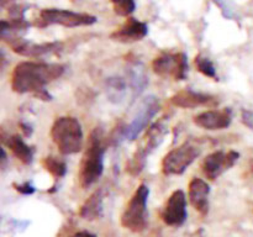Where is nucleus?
Wrapping results in <instances>:
<instances>
[{
    "label": "nucleus",
    "instance_id": "obj_1",
    "mask_svg": "<svg viewBox=\"0 0 253 237\" xmlns=\"http://www.w3.org/2000/svg\"><path fill=\"white\" fill-rule=\"evenodd\" d=\"M64 73V66L46 62H21L11 73V89L17 94L30 93L43 101L52 100L46 85Z\"/></svg>",
    "mask_w": 253,
    "mask_h": 237
},
{
    "label": "nucleus",
    "instance_id": "obj_2",
    "mask_svg": "<svg viewBox=\"0 0 253 237\" xmlns=\"http://www.w3.org/2000/svg\"><path fill=\"white\" fill-rule=\"evenodd\" d=\"M106 151V143L104 141L103 130L95 127L89 137V146L84 153L79 169V183L83 189L96 183L104 172V155Z\"/></svg>",
    "mask_w": 253,
    "mask_h": 237
},
{
    "label": "nucleus",
    "instance_id": "obj_3",
    "mask_svg": "<svg viewBox=\"0 0 253 237\" xmlns=\"http://www.w3.org/2000/svg\"><path fill=\"white\" fill-rule=\"evenodd\" d=\"M168 133V125H167V118H162L160 120L156 121L155 123L150 126L145 135V140H143L142 146L136 150L132 157L127 160L126 163V172L132 177H137L141 174L146 167V162H147V157L161 146V143L165 140L166 135Z\"/></svg>",
    "mask_w": 253,
    "mask_h": 237
},
{
    "label": "nucleus",
    "instance_id": "obj_4",
    "mask_svg": "<svg viewBox=\"0 0 253 237\" xmlns=\"http://www.w3.org/2000/svg\"><path fill=\"white\" fill-rule=\"evenodd\" d=\"M52 141L62 155H74L83 147V130L76 118L61 116L51 127Z\"/></svg>",
    "mask_w": 253,
    "mask_h": 237
},
{
    "label": "nucleus",
    "instance_id": "obj_5",
    "mask_svg": "<svg viewBox=\"0 0 253 237\" xmlns=\"http://www.w3.org/2000/svg\"><path fill=\"white\" fill-rule=\"evenodd\" d=\"M203 150V141L187 140L173 148L162 160V172L165 175H180L199 157Z\"/></svg>",
    "mask_w": 253,
    "mask_h": 237
},
{
    "label": "nucleus",
    "instance_id": "obj_6",
    "mask_svg": "<svg viewBox=\"0 0 253 237\" xmlns=\"http://www.w3.org/2000/svg\"><path fill=\"white\" fill-rule=\"evenodd\" d=\"M148 197H150V188L146 184L138 185L121 215V225L125 229L135 234L146 230L148 222Z\"/></svg>",
    "mask_w": 253,
    "mask_h": 237
},
{
    "label": "nucleus",
    "instance_id": "obj_7",
    "mask_svg": "<svg viewBox=\"0 0 253 237\" xmlns=\"http://www.w3.org/2000/svg\"><path fill=\"white\" fill-rule=\"evenodd\" d=\"M96 22V17L85 12H76L64 9H43L39 15L35 25L37 27L49 26V25H61L64 27H78L89 26Z\"/></svg>",
    "mask_w": 253,
    "mask_h": 237
},
{
    "label": "nucleus",
    "instance_id": "obj_8",
    "mask_svg": "<svg viewBox=\"0 0 253 237\" xmlns=\"http://www.w3.org/2000/svg\"><path fill=\"white\" fill-rule=\"evenodd\" d=\"M152 69L162 78L179 81L187 79L188 57L183 52H161L152 62Z\"/></svg>",
    "mask_w": 253,
    "mask_h": 237
},
{
    "label": "nucleus",
    "instance_id": "obj_9",
    "mask_svg": "<svg viewBox=\"0 0 253 237\" xmlns=\"http://www.w3.org/2000/svg\"><path fill=\"white\" fill-rule=\"evenodd\" d=\"M160 109L161 104L157 96L148 95L145 99H142V101L138 105L135 116H133L132 121L127 126L126 138L130 141H135L137 138V136L147 127L150 121L160 111Z\"/></svg>",
    "mask_w": 253,
    "mask_h": 237
},
{
    "label": "nucleus",
    "instance_id": "obj_10",
    "mask_svg": "<svg viewBox=\"0 0 253 237\" xmlns=\"http://www.w3.org/2000/svg\"><path fill=\"white\" fill-rule=\"evenodd\" d=\"M1 40L9 44L10 48L15 53L25 57H40L44 56V54L57 53V52H59L63 48V43L59 41L36 43V42L27 41V40H24L17 36H7Z\"/></svg>",
    "mask_w": 253,
    "mask_h": 237
},
{
    "label": "nucleus",
    "instance_id": "obj_11",
    "mask_svg": "<svg viewBox=\"0 0 253 237\" xmlns=\"http://www.w3.org/2000/svg\"><path fill=\"white\" fill-rule=\"evenodd\" d=\"M240 158V153L236 151H215L204 158L202 169L205 177L210 180H216L226 170L231 169Z\"/></svg>",
    "mask_w": 253,
    "mask_h": 237
},
{
    "label": "nucleus",
    "instance_id": "obj_12",
    "mask_svg": "<svg viewBox=\"0 0 253 237\" xmlns=\"http://www.w3.org/2000/svg\"><path fill=\"white\" fill-rule=\"evenodd\" d=\"M187 217V198L184 192L180 189L174 190L161 210V219L168 226L179 227L184 224Z\"/></svg>",
    "mask_w": 253,
    "mask_h": 237
},
{
    "label": "nucleus",
    "instance_id": "obj_13",
    "mask_svg": "<svg viewBox=\"0 0 253 237\" xmlns=\"http://www.w3.org/2000/svg\"><path fill=\"white\" fill-rule=\"evenodd\" d=\"M170 103L174 106L183 109H195L199 106H205V108H214L219 104L216 96L211 94L200 93L193 89H184L170 98Z\"/></svg>",
    "mask_w": 253,
    "mask_h": 237
},
{
    "label": "nucleus",
    "instance_id": "obj_14",
    "mask_svg": "<svg viewBox=\"0 0 253 237\" xmlns=\"http://www.w3.org/2000/svg\"><path fill=\"white\" fill-rule=\"evenodd\" d=\"M147 34V24L135 17H127V20L110 35V39L121 43H133L145 39Z\"/></svg>",
    "mask_w": 253,
    "mask_h": 237
},
{
    "label": "nucleus",
    "instance_id": "obj_15",
    "mask_svg": "<svg viewBox=\"0 0 253 237\" xmlns=\"http://www.w3.org/2000/svg\"><path fill=\"white\" fill-rule=\"evenodd\" d=\"M232 121L230 109L222 110H208L194 118V123L205 130H222L229 127Z\"/></svg>",
    "mask_w": 253,
    "mask_h": 237
},
{
    "label": "nucleus",
    "instance_id": "obj_16",
    "mask_svg": "<svg viewBox=\"0 0 253 237\" xmlns=\"http://www.w3.org/2000/svg\"><path fill=\"white\" fill-rule=\"evenodd\" d=\"M189 200L198 212L205 216L209 212L210 187L202 178H193L189 183Z\"/></svg>",
    "mask_w": 253,
    "mask_h": 237
},
{
    "label": "nucleus",
    "instance_id": "obj_17",
    "mask_svg": "<svg viewBox=\"0 0 253 237\" xmlns=\"http://www.w3.org/2000/svg\"><path fill=\"white\" fill-rule=\"evenodd\" d=\"M1 142L2 145L6 146V147L11 151L12 155H14L17 159L21 160L24 164H27V165L31 164L32 160H34L35 150L22 140L21 136L20 135L6 136L4 131H1Z\"/></svg>",
    "mask_w": 253,
    "mask_h": 237
},
{
    "label": "nucleus",
    "instance_id": "obj_18",
    "mask_svg": "<svg viewBox=\"0 0 253 237\" xmlns=\"http://www.w3.org/2000/svg\"><path fill=\"white\" fill-rule=\"evenodd\" d=\"M104 190L96 189L88 199L84 201L82 205L81 210H79V215L83 217L84 220L88 221H93V220H98L103 216L104 210Z\"/></svg>",
    "mask_w": 253,
    "mask_h": 237
},
{
    "label": "nucleus",
    "instance_id": "obj_19",
    "mask_svg": "<svg viewBox=\"0 0 253 237\" xmlns=\"http://www.w3.org/2000/svg\"><path fill=\"white\" fill-rule=\"evenodd\" d=\"M128 78H130L131 88H132L133 96H137L142 93L148 84V78L146 76L145 68L140 62H135L128 68Z\"/></svg>",
    "mask_w": 253,
    "mask_h": 237
},
{
    "label": "nucleus",
    "instance_id": "obj_20",
    "mask_svg": "<svg viewBox=\"0 0 253 237\" xmlns=\"http://www.w3.org/2000/svg\"><path fill=\"white\" fill-rule=\"evenodd\" d=\"M105 90L109 100L118 104L124 100L126 94V81L120 77H110L105 81Z\"/></svg>",
    "mask_w": 253,
    "mask_h": 237
},
{
    "label": "nucleus",
    "instance_id": "obj_21",
    "mask_svg": "<svg viewBox=\"0 0 253 237\" xmlns=\"http://www.w3.org/2000/svg\"><path fill=\"white\" fill-rule=\"evenodd\" d=\"M42 165L44 169L52 175L56 180L63 178L67 173V164L61 158L54 157V156H47L42 159Z\"/></svg>",
    "mask_w": 253,
    "mask_h": 237
},
{
    "label": "nucleus",
    "instance_id": "obj_22",
    "mask_svg": "<svg viewBox=\"0 0 253 237\" xmlns=\"http://www.w3.org/2000/svg\"><path fill=\"white\" fill-rule=\"evenodd\" d=\"M194 64H195V68H197L200 73L204 74V76L208 77V78H212L215 79V80H217L216 69H215V66L211 62V59L203 56V54H198V56H195L194 58Z\"/></svg>",
    "mask_w": 253,
    "mask_h": 237
},
{
    "label": "nucleus",
    "instance_id": "obj_23",
    "mask_svg": "<svg viewBox=\"0 0 253 237\" xmlns=\"http://www.w3.org/2000/svg\"><path fill=\"white\" fill-rule=\"evenodd\" d=\"M113 9L116 15L120 16H128L132 14L136 9V4L132 0H125V1H113Z\"/></svg>",
    "mask_w": 253,
    "mask_h": 237
},
{
    "label": "nucleus",
    "instance_id": "obj_24",
    "mask_svg": "<svg viewBox=\"0 0 253 237\" xmlns=\"http://www.w3.org/2000/svg\"><path fill=\"white\" fill-rule=\"evenodd\" d=\"M12 187L15 188V190L20 193V194L24 195H31L35 193V187L30 182H25L22 184H16V183H12Z\"/></svg>",
    "mask_w": 253,
    "mask_h": 237
},
{
    "label": "nucleus",
    "instance_id": "obj_25",
    "mask_svg": "<svg viewBox=\"0 0 253 237\" xmlns=\"http://www.w3.org/2000/svg\"><path fill=\"white\" fill-rule=\"evenodd\" d=\"M242 120H244L245 125L253 128V113H251V111H244V114H242Z\"/></svg>",
    "mask_w": 253,
    "mask_h": 237
},
{
    "label": "nucleus",
    "instance_id": "obj_26",
    "mask_svg": "<svg viewBox=\"0 0 253 237\" xmlns=\"http://www.w3.org/2000/svg\"><path fill=\"white\" fill-rule=\"evenodd\" d=\"M20 127H21L22 132H24V135L26 136V137H30V136H31V133H32L31 126L27 125V123H25V122H21L20 123Z\"/></svg>",
    "mask_w": 253,
    "mask_h": 237
},
{
    "label": "nucleus",
    "instance_id": "obj_27",
    "mask_svg": "<svg viewBox=\"0 0 253 237\" xmlns=\"http://www.w3.org/2000/svg\"><path fill=\"white\" fill-rule=\"evenodd\" d=\"M71 237H96V235L91 234V232H88V231H82V232H77L76 235H73V236Z\"/></svg>",
    "mask_w": 253,
    "mask_h": 237
},
{
    "label": "nucleus",
    "instance_id": "obj_28",
    "mask_svg": "<svg viewBox=\"0 0 253 237\" xmlns=\"http://www.w3.org/2000/svg\"><path fill=\"white\" fill-rule=\"evenodd\" d=\"M188 237H205V235H204V230H203V229L197 230V231L193 232V234H192V235H189V236H188Z\"/></svg>",
    "mask_w": 253,
    "mask_h": 237
}]
</instances>
